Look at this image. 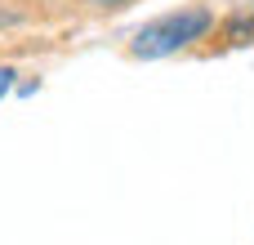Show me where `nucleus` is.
<instances>
[{"label": "nucleus", "instance_id": "nucleus-1", "mask_svg": "<svg viewBox=\"0 0 254 245\" xmlns=\"http://www.w3.org/2000/svg\"><path fill=\"white\" fill-rule=\"evenodd\" d=\"M214 22H219V18H214L210 4H183V9H170V13H161V18H152V22H143V27L129 36L125 54L138 58V62H156V58L196 49L201 40H210Z\"/></svg>", "mask_w": 254, "mask_h": 245}, {"label": "nucleus", "instance_id": "nucleus-2", "mask_svg": "<svg viewBox=\"0 0 254 245\" xmlns=\"http://www.w3.org/2000/svg\"><path fill=\"white\" fill-rule=\"evenodd\" d=\"M210 40H214L210 49H246V45H254V0L237 4L228 18H219Z\"/></svg>", "mask_w": 254, "mask_h": 245}, {"label": "nucleus", "instance_id": "nucleus-3", "mask_svg": "<svg viewBox=\"0 0 254 245\" xmlns=\"http://www.w3.org/2000/svg\"><path fill=\"white\" fill-rule=\"evenodd\" d=\"M18 89V67H9V62H0V98H9Z\"/></svg>", "mask_w": 254, "mask_h": 245}, {"label": "nucleus", "instance_id": "nucleus-4", "mask_svg": "<svg viewBox=\"0 0 254 245\" xmlns=\"http://www.w3.org/2000/svg\"><path fill=\"white\" fill-rule=\"evenodd\" d=\"M89 9H98V13H116V9H129L134 0H85Z\"/></svg>", "mask_w": 254, "mask_h": 245}]
</instances>
